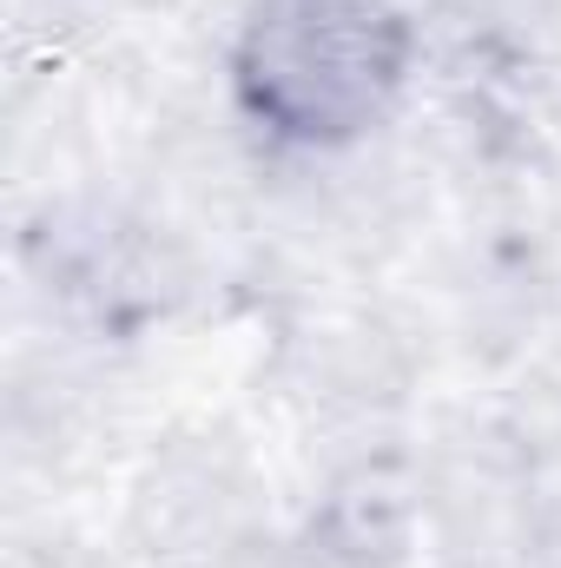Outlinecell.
Instances as JSON below:
<instances>
[{
	"mask_svg": "<svg viewBox=\"0 0 561 568\" xmlns=\"http://www.w3.org/2000/svg\"><path fill=\"white\" fill-rule=\"evenodd\" d=\"M410 53L397 0H258L232 47V100L265 140L337 152L397 106Z\"/></svg>",
	"mask_w": 561,
	"mask_h": 568,
	"instance_id": "1",
	"label": "cell"
}]
</instances>
